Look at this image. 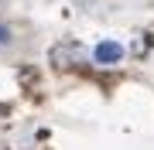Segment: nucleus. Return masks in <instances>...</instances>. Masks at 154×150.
<instances>
[{
  "label": "nucleus",
  "mask_w": 154,
  "mask_h": 150,
  "mask_svg": "<svg viewBox=\"0 0 154 150\" xmlns=\"http://www.w3.org/2000/svg\"><path fill=\"white\" fill-rule=\"evenodd\" d=\"M93 58L99 61V65H116V61L123 58V48L116 45V41H103V45H96Z\"/></svg>",
  "instance_id": "1"
},
{
  "label": "nucleus",
  "mask_w": 154,
  "mask_h": 150,
  "mask_svg": "<svg viewBox=\"0 0 154 150\" xmlns=\"http://www.w3.org/2000/svg\"><path fill=\"white\" fill-rule=\"evenodd\" d=\"M7 38H11V31H7V28H4V24H0V45H4V41H7Z\"/></svg>",
  "instance_id": "2"
}]
</instances>
